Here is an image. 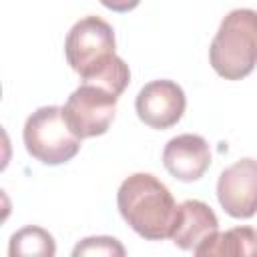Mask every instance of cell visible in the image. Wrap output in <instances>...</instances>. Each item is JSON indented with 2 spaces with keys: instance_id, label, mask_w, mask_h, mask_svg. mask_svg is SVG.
I'll list each match as a JSON object with an SVG mask.
<instances>
[{
  "instance_id": "6da1fadb",
  "label": "cell",
  "mask_w": 257,
  "mask_h": 257,
  "mask_svg": "<svg viewBox=\"0 0 257 257\" xmlns=\"http://www.w3.org/2000/svg\"><path fill=\"white\" fill-rule=\"evenodd\" d=\"M116 205L128 227L147 241H161L171 235L179 207L167 185L151 173L126 177L116 193Z\"/></svg>"
},
{
  "instance_id": "7a4b0ae2",
  "label": "cell",
  "mask_w": 257,
  "mask_h": 257,
  "mask_svg": "<svg viewBox=\"0 0 257 257\" xmlns=\"http://www.w3.org/2000/svg\"><path fill=\"white\" fill-rule=\"evenodd\" d=\"M209 60L225 80H241L253 72L257 66V10L235 8L221 20Z\"/></svg>"
},
{
  "instance_id": "3957f363",
  "label": "cell",
  "mask_w": 257,
  "mask_h": 257,
  "mask_svg": "<svg viewBox=\"0 0 257 257\" xmlns=\"http://www.w3.org/2000/svg\"><path fill=\"white\" fill-rule=\"evenodd\" d=\"M22 139L28 155L44 165L68 163L80 151V137L72 133L62 106H40L24 122Z\"/></svg>"
},
{
  "instance_id": "277c9868",
  "label": "cell",
  "mask_w": 257,
  "mask_h": 257,
  "mask_svg": "<svg viewBox=\"0 0 257 257\" xmlns=\"http://www.w3.org/2000/svg\"><path fill=\"white\" fill-rule=\"evenodd\" d=\"M114 48V30L100 16L80 18L64 40L66 60L80 80H88L106 68L116 58Z\"/></svg>"
},
{
  "instance_id": "5b68a950",
  "label": "cell",
  "mask_w": 257,
  "mask_h": 257,
  "mask_svg": "<svg viewBox=\"0 0 257 257\" xmlns=\"http://www.w3.org/2000/svg\"><path fill=\"white\" fill-rule=\"evenodd\" d=\"M116 102H118L116 94L96 84L82 82L68 96L62 110L72 133L80 139H90L104 135L110 128L116 112Z\"/></svg>"
},
{
  "instance_id": "8992f818",
  "label": "cell",
  "mask_w": 257,
  "mask_h": 257,
  "mask_svg": "<svg viewBox=\"0 0 257 257\" xmlns=\"http://www.w3.org/2000/svg\"><path fill=\"white\" fill-rule=\"evenodd\" d=\"M187 106V98L183 88L167 78L151 80L145 84L137 98H135V110L137 116L151 128H171L175 126Z\"/></svg>"
},
{
  "instance_id": "52a82bcc",
  "label": "cell",
  "mask_w": 257,
  "mask_h": 257,
  "mask_svg": "<svg viewBox=\"0 0 257 257\" xmlns=\"http://www.w3.org/2000/svg\"><path fill=\"white\" fill-rule=\"evenodd\" d=\"M217 199L227 215L249 219L257 213V161L239 159L217 181Z\"/></svg>"
},
{
  "instance_id": "ba28073f",
  "label": "cell",
  "mask_w": 257,
  "mask_h": 257,
  "mask_svg": "<svg viewBox=\"0 0 257 257\" xmlns=\"http://www.w3.org/2000/svg\"><path fill=\"white\" fill-rule=\"evenodd\" d=\"M219 233V219L213 209L197 199L183 201L177 207V217L169 239L183 251H197Z\"/></svg>"
},
{
  "instance_id": "9c48e42d",
  "label": "cell",
  "mask_w": 257,
  "mask_h": 257,
  "mask_svg": "<svg viewBox=\"0 0 257 257\" xmlns=\"http://www.w3.org/2000/svg\"><path fill=\"white\" fill-rule=\"evenodd\" d=\"M165 169L179 181L191 183L201 179L211 165L209 143L201 135L185 133L173 137L163 151Z\"/></svg>"
},
{
  "instance_id": "30bf717a",
  "label": "cell",
  "mask_w": 257,
  "mask_h": 257,
  "mask_svg": "<svg viewBox=\"0 0 257 257\" xmlns=\"http://www.w3.org/2000/svg\"><path fill=\"white\" fill-rule=\"evenodd\" d=\"M197 255H257V231L253 227H235L217 233L211 241L201 245Z\"/></svg>"
},
{
  "instance_id": "8fae6325",
  "label": "cell",
  "mask_w": 257,
  "mask_h": 257,
  "mask_svg": "<svg viewBox=\"0 0 257 257\" xmlns=\"http://www.w3.org/2000/svg\"><path fill=\"white\" fill-rule=\"evenodd\" d=\"M56 253V243L48 231L42 227H24L16 231L10 237L8 255H40V257H52Z\"/></svg>"
},
{
  "instance_id": "7c38bea8",
  "label": "cell",
  "mask_w": 257,
  "mask_h": 257,
  "mask_svg": "<svg viewBox=\"0 0 257 257\" xmlns=\"http://www.w3.org/2000/svg\"><path fill=\"white\" fill-rule=\"evenodd\" d=\"M72 255L74 257L78 255H118L122 257L124 247L114 237H88V239H82L74 247Z\"/></svg>"
},
{
  "instance_id": "4fadbf2b",
  "label": "cell",
  "mask_w": 257,
  "mask_h": 257,
  "mask_svg": "<svg viewBox=\"0 0 257 257\" xmlns=\"http://www.w3.org/2000/svg\"><path fill=\"white\" fill-rule=\"evenodd\" d=\"M141 0H100L102 6H106L108 10H114V12H128L133 8L139 6Z\"/></svg>"
}]
</instances>
